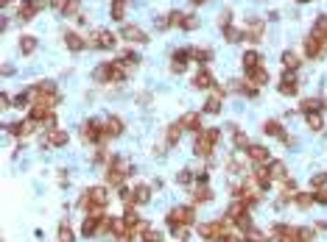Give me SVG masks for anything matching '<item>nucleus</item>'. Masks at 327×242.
<instances>
[{"mask_svg":"<svg viewBox=\"0 0 327 242\" xmlns=\"http://www.w3.org/2000/svg\"><path fill=\"white\" fill-rule=\"evenodd\" d=\"M218 139H221V131H218V128H204V131H199L196 134V142H193V153L202 156V159L213 156Z\"/></svg>","mask_w":327,"mask_h":242,"instance_id":"nucleus-1","label":"nucleus"},{"mask_svg":"<svg viewBox=\"0 0 327 242\" xmlns=\"http://www.w3.org/2000/svg\"><path fill=\"white\" fill-rule=\"evenodd\" d=\"M132 173H135V167H129L120 156H112L109 159V170H106V181L112 187H123V178L132 176Z\"/></svg>","mask_w":327,"mask_h":242,"instance_id":"nucleus-2","label":"nucleus"},{"mask_svg":"<svg viewBox=\"0 0 327 242\" xmlns=\"http://www.w3.org/2000/svg\"><path fill=\"white\" fill-rule=\"evenodd\" d=\"M226 223H229L226 217H224V220L204 223V226H199V234H202L207 242H224V240H226V234H229V231H226Z\"/></svg>","mask_w":327,"mask_h":242,"instance_id":"nucleus-3","label":"nucleus"},{"mask_svg":"<svg viewBox=\"0 0 327 242\" xmlns=\"http://www.w3.org/2000/svg\"><path fill=\"white\" fill-rule=\"evenodd\" d=\"M193 220H196V212H193V206H173V209L168 212L171 231H173V228H179V226H190Z\"/></svg>","mask_w":327,"mask_h":242,"instance_id":"nucleus-4","label":"nucleus"},{"mask_svg":"<svg viewBox=\"0 0 327 242\" xmlns=\"http://www.w3.org/2000/svg\"><path fill=\"white\" fill-rule=\"evenodd\" d=\"M81 136L87 145H103L106 142V131H103L101 120H87V125L81 128Z\"/></svg>","mask_w":327,"mask_h":242,"instance_id":"nucleus-5","label":"nucleus"},{"mask_svg":"<svg viewBox=\"0 0 327 242\" xmlns=\"http://www.w3.org/2000/svg\"><path fill=\"white\" fill-rule=\"evenodd\" d=\"M118 45V36L109 31H95L87 36V47H98V50H112Z\"/></svg>","mask_w":327,"mask_h":242,"instance_id":"nucleus-6","label":"nucleus"},{"mask_svg":"<svg viewBox=\"0 0 327 242\" xmlns=\"http://www.w3.org/2000/svg\"><path fill=\"white\" fill-rule=\"evenodd\" d=\"M271 240L274 242H299L296 240V228L293 226H285V223H277L271 228Z\"/></svg>","mask_w":327,"mask_h":242,"instance_id":"nucleus-7","label":"nucleus"},{"mask_svg":"<svg viewBox=\"0 0 327 242\" xmlns=\"http://www.w3.org/2000/svg\"><path fill=\"white\" fill-rule=\"evenodd\" d=\"M188 59H193V50H188V47H179V50H173V59H171V70H173L176 76H182V73L188 70Z\"/></svg>","mask_w":327,"mask_h":242,"instance_id":"nucleus-8","label":"nucleus"},{"mask_svg":"<svg viewBox=\"0 0 327 242\" xmlns=\"http://www.w3.org/2000/svg\"><path fill=\"white\" fill-rule=\"evenodd\" d=\"M299 92V81H296V73L285 70L280 78V95H296Z\"/></svg>","mask_w":327,"mask_h":242,"instance_id":"nucleus-9","label":"nucleus"},{"mask_svg":"<svg viewBox=\"0 0 327 242\" xmlns=\"http://www.w3.org/2000/svg\"><path fill=\"white\" fill-rule=\"evenodd\" d=\"M327 45L319 39V36H305V56H310V59H322V53H325Z\"/></svg>","mask_w":327,"mask_h":242,"instance_id":"nucleus-10","label":"nucleus"},{"mask_svg":"<svg viewBox=\"0 0 327 242\" xmlns=\"http://www.w3.org/2000/svg\"><path fill=\"white\" fill-rule=\"evenodd\" d=\"M36 131V120L34 117H25V120L20 122H12L9 125V134H14V136H28V134Z\"/></svg>","mask_w":327,"mask_h":242,"instance_id":"nucleus-11","label":"nucleus"},{"mask_svg":"<svg viewBox=\"0 0 327 242\" xmlns=\"http://www.w3.org/2000/svg\"><path fill=\"white\" fill-rule=\"evenodd\" d=\"M48 6V0H23L20 6V20H31L36 11H42Z\"/></svg>","mask_w":327,"mask_h":242,"instance_id":"nucleus-12","label":"nucleus"},{"mask_svg":"<svg viewBox=\"0 0 327 242\" xmlns=\"http://www.w3.org/2000/svg\"><path fill=\"white\" fill-rule=\"evenodd\" d=\"M179 125L182 128H188V131H204L202 128V114H199V111H188V114H182L179 117Z\"/></svg>","mask_w":327,"mask_h":242,"instance_id":"nucleus-13","label":"nucleus"},{"mask_svg":"<svg viewBox=\"0 0 327 242\" xmlns=\"http://www.w3.org/2000/svg\"><path fill=\"white\" fill-rule=\"evenodd\" d=\"M106 217V214H103ZM103 217H92V214H87V220H84V226H81V237H98L101 234V220Z\"/></svg>","mask_w":327,"mask_h":242,"instance_id":"nucleus-14","label":"nucleus"},{"mask_svg":"<svg viewBox=\"0 0 327 242\" xmlns=\"http://www.w3.org/2000/svg\"><path fill=\"white\" fill-rule=\"evenodd\" d=\"M65 45H68L70 53H81V50L87 47V39H84V36H79L76 31H65Z\"/></svg>","mask_w":327,"mask_h":242,"instance_id":"nucleus-15","label":"nucleus"},{"mask_svg":"<svg viewBox=\"0 0 327 242\" xmlns=\"http://www.w3.org/2000/svg\"><path fill=\"white\" fill-rule=\"evenodd\" d=\"M246 153L255 165H266V162H269V148H266V145H249Z\"/></svg>","mask_w":327,"mask_h":242,"instance_id":"nucleus-16","label":"nucleus"},{"mask_svg":"<svg viewBox=\"0 0 327 242\" xmlns=\"http://www.w3.org/2000/svg\"><path fill=\"white\" fill-rule=\"evenodd\" d=\"M120 36H123L126 42H140V45H146L148 42V36L137 25H123V31H120Z\"/></svg>","mask_w":327,"mask_h":242,"instance_id":"nucleus-17","label":"nucleus"},{"mask_svg":"<svg viewBox=\"0 0 327 242\" xmlns=\"http://www.w3.org/2000/svg\"><path fill=\"white\" fill-rule=\"evenodd\" d=\"M193 87L196 89H213L215 87V78H213V73H210V70H199V73H196V78H193Z\"/></svg>","mask_w":327,"mask_h":242,"instance_id":"nucleus-18","label":"nucleus"},{"mask_svg":"<svg viewBox=\"0 0 327 242\" xmlns=\"http://www.w3.org/2000/svg\"><path fill=\"white\" fill-rule=\"evenodd\" d=\"M103 131H106V139L120 136V134H123V120H120V117H109V120L103 122Z\"/></svg>","mask_w":327,"mask_h":242,"instance_id":"nucleus-19","label":"nucleus"},{"mask_svg":"<svg viewBox=\"0 0 327 242\" xmlns=\"http://www.w3.org/2000/svg\"><path fill=\"white\" fill-rule=\"evenodd\" d=\"M68 131H62V128H53V131L48 134V139H45V145H51V148H65L68 145Z\"/></svg>","mask_w":327,"mask_h":242,"instance_id":"nucleus-20","label":"nucleus"},{"mask_svg":"<svg viewBox=\"0 0 327 242\" xmlns=\"http://www.w3.org/2000/svg\"><path fill=\"white\" fill-rule=\"evenodd\" d=\"M92 78H95L98 84H112V64H109V61L98 64L95 67V73H92Z\"/></svg>","mask_w":327,"mask_h":242,"instance_id":"nucleus-21","label":"nucleus"},{"mask_svg":"<svg viewBox=\"0 0 327 242\" xmlns=\"http://www.w3.org/2000/svg\"><path fill=\"white\" fill-rule=\"evenodd\" d=\"M246 76H249V81H252L255 87H263V84H269V70H266L263 64L255 67V70H249Z\"/></svg>","mask_w":327,"mask_h":242,"instance_id":"nucleus-22","label":"nucleus"},{"mask_svg":"<svg viewBox=\"0 0 327 242\" xmlns=\"http://www.w3.org/2000/svg\"><path fill=\"white\" fill-rule=\"evenodd\" d=\"M132 200H135L137 206L148 203V200H151V187H146V184H137V187L132 189Z\"/></svg>","mask_w":327,"mask_h":242,"instance_id":"nucleus-23","label":"nucleus"},{"mask_svg":"<svg viewBox=\"0 0 327 242\" xmlns=\"http://www.w3.org/2000/svg\"><path fill=\"white\" fill-rule=\"evenodd\" d=\"M255 181H258L260 189H269L271 187V173H269V167H266V165L255 167Z\"/></svg>","mask_w":327,"mask_h":242,"instance_id":"nucleus-24","label":"nucleus"},{"mask_svg":"<svg viewBox=\"0 0 327 242\" xmlns=\"http://www.w3.org/2000/svg\"><path fill=\"white\" fill-rule=\"evenodd\" d=\"M36 47H39L36 36H28V33H25V36H20V53H23V56H31Z\"/></svg>","mask_w":327,"mask_h":242,"instance_id":"nucleus-25","label":"nucleus"},{"mask_svg":"<svg viewBox=\"0 0 327 242\" xmlns=\"http://www.w3.org/2000/svg\"><path fill=\"white\" fill-rule=\"evenodd\" d=\"M313 36H319L322 42L327 45V14H322V17H316V25H313Z\"/></svg>","mask_w":327,"mask_h":242,"instance_id":"nucleus-26","label":"nucleus"},{"mask_svg":"<svg viewBox=\"0 0 327 242\" xmlns=\"http://www.w3.org/2000/svg\"><path fill=\"white\" fill-rule=\"evenodd\" d=\"M140 237H143V242H162V234L157 231V228H151V226H140Z\"/></svg>","mask_w":327,"mask_h":242,"instance_id":"nucleus-27","label":"nucleus"},{"mask_svg":"<svg viewBox=\"0 0 327 242\" xmlns=\"http://www.w3.org/2000/svg\"><path fill=\"white\" fill-rule=\"evenodd\" d=\"M299 64H302V61H299V56H296V53H291V50H285V53H282V67H285V70L296 73Z\"/></svg>","mask_w":327,"mask_h":242,"instance_id":"nucleus-28","label":"nucleus"},{"mask_svg":"<svg viewBox=\"0 0 327 242\" xmlns=\"http://www.w3.org/2000/svg\"><path fill=\"white\" fill-rule=\"evenodd\" d=\"M213 198V192L207 184H196V192H193V203H207V200Z\"/></svg>","mask_w":327,"mask_h":242,"instance_id":"nucleus-29","label":"nucleus"},{"mask_svg":"<svg viewBox=\"0 0 327 242\" xmlns=\"http://www.w3.org/2000/svg\"><path fill=\"white\" fill-rule=\"evenodd\" d=\"M263 64V61H260V53L258 50H246V53H243V70H255V67H260Z\"/></svg>","mask_w":327,"mask_h":242,"instance_id":"nucleus-30","label":"nucleus"},{"mask_svg":"<svg viewBox=\"0 0 327 242\" xmlns=\"http://www.w3.org/2000/svg\"><path fill=\"white\" fill-rule=\"evenodd\" d=\"M243 36H246V33L241 31V28H235V25H226V28H224V39H226L229 45H238L241 39H243Z\"/></svg>","mask_w":327,"mask_h":242,"instance_id":"nucleus-31","label":"nucleus"},{"mask_svg":"<svg viewBox=\"0 0 327 242\" xmlns=\"http://www.w3.org/2000/svg\"><path fill=\"white\" fill-rule=\"evenodd\" d=\"M243 33H246L249 42H260V39H263V22L252 20V28H249V31H243Z\"/></svg>","mask_w":327,"mask_h":242,"instance_id":"nucleus-32","label":"nucleus"},{"mask_svg":"<svg viewBox=\"0 0 327 242\" xmlns=\"http://www.w3.org/2000/svg\"><path fill=\"white\" fill-rule=\"evenodd\" d=\"M179 136H182V125H179V122L168 125V134H165V145H168V148H173V145L179 142Z\"/></svg>","mask_w":327,"mask_h":242,"instance_id":"nucleus-33","label":"nucleus"},{"mask_svg":"<svg viewBox=\"0 0 327 242\" xmlns=\"http://www.w3.org/2000/svg\"><path fill=\"white\" fill-rule=\"evenodd\" d=\"M322 106H325L322 100H316V98H308V100H302V103H299V111H302V114H313V111H319V109H322Z\"/></svg>","mask_w":327,"mask_h":242,"instance_id":"nucleus-34","label":"nucleus"},{"mask_svg":"<svg viewBox=\"0 0 327 242\" xmlns=\"http://www.w3.org/2000/svg\"><path fill=\"white\" fill-rule=\"evenodd\" d=\"M31 98H36L34 87H31V89H25V92H20V95L14 98V106H17V109H23V106H31Z\"/></svg>","mask_w":327,"mask_h":242,"instance_id":"nucleus-35","label":"nucleus"},{"mask_svg":"<svg viewBox=\"0 0 327 242\" xmlns=\"http://www.w3.org/2000/svg\"><path fill=\"white\" fill-rule=\"evenodd\" d=\"M79 9H81V0H65L62 3V14L65 17H79Z\"/></svg>","mask_w":327,"mask_h":242,"instance_id":"nucleus-36","label":"nucleus"},{"mask_svg":"<svg viewBox=\"0 0 327 242\" xmlns=\"http://www.w3.org/2000/svg\"><path fill=\"white\" fill-rule=\"evenodd\" d=\"M232 139H235V148H238V151H246L249 145H252V142H249V136H246L243 131H241L238 125L232 128Z\"/></svg>","mask_w":327,"mask_h":242,"instance_id":"nucleus-37","label":"nucleus"},{"mask_svg":"<svg viewBox=\"0 0 327 242\" xmlns=\"http://www.w3.org/2000/svg\"><path fill=\"white\" fill-rule=\"evenodd\" d=\"M120 81H126V64L118 59L112 61V84H120Z\"/></svg>","mask_w":327,"mask_h":242,"instance_id":"nucleus-38","label":"nucleus"},{"mask_svg":"<svg viewBox=\"0 0 327 242\" xmlns=\"http://www.w3.org/2000/svg\"><path fill=\"white\" fill-rule=\"evenodd\" d=\"M293 203H296L299 209H310V203H316V200H313L310 192H296V195H293Z\"/></svg>","mask_w":327,"mask_h":242,"instance_id":"nucleus-39","label":"nucleus"},{"mask_svg":"<svg viewBox=\"0 0 327 242\" xmlns=\"http://www.w3.org/2000/svg\"><path fill=\"white\" fill-rule=\"evenodd\" d=\"M263 134H269V136H282L285 131H282V125L277 120H266L263 122Z\"/></svg>","mask_w":327,"mask_h":242,"instance_id":"nucleus-40","label":"nucleus"},{"mask_svg":"<svg viewBox=\"0 0 327 242\" xmlns=\"http://www.w3.org/2000/svg\"><path fill=\"white\" fill-rule=\"evenodd\" d=\"M221 100H224V98L213 95V98L204 103V114H221Z\"/></svg>","mask_w":327,"mask_h":242,"instance_id":"nucleus-41","label":"nucleus"},{"mask_svg":"<svg viewBox=\"0 0 327 242\" xmlns=\"http://www.w3.org/2000/svg\"><path fill=\"white\" fill-rule=\"evenodd\" d=\"M193 59H196L199 64H207V61H213V50H210V47H196V50H193Z\"/></svg>","mask_w":327,"mask_h":242,"instance_id":"nucleus-42","label":"nucleus"},{"mask_svg":"<svg viewBox=\"0 0 327 242\" xmlns=\"http://www.w3.org/2000/svg\"><path fill=\"white\" fill-rule=\"evenodd\" d=\"M305 122H308V128H310V131H322V114H319V111L305 114Z\"/></svg>","mask_w":327,"mask_h":242,"instance_id":"nucleus-43","label":"nucleus"},{"mask_svg":"<svg viewBox=\"0 0 327 242\" xmlns=\"http://www.w3.org/2000/svg\"><path fill=\"white\" fill-rule=\"evenodd\" d=\"M269 173H271V178H282V181H285V165H282V162H269Z\"/></svg>","mask_w":327,"mask_h":242,"instance_id":"nucleus-44","label":"nucleus"},{"mask_svg":"<svg viewBox=\"0 0 327 242\" xmlns=\"http://www.w3.org/2000/svg\"><path fill=\"white\" fill-rule=\"evenodd\" d=\"M126 3H129V0H112V20H123Z\"/></svg>","mask_w":327,"mask_h":242,"instance_id":"nucleus-45","label":"nucleus"},{"mask_svg":"<svg viewBox=\"0 0 327 242\" xmlns=\"http://www.w3.org/2000/svg\"><path fill=\"white\" fill-rule=\"evenodd\" d=\"M120 61H123L126 67H129V64L137 67V64H140V53H135V50H123V53H120Z\"/></svg>","mask_w":327,"mask_h":242,"instance_id":"nucleus-46","label":"nucleus"},{"mask_svg":"<svg viewBox=\"0 0 327 242\" xmlns=\"http://www.w3.org/2000/svg\"><path fill=\"white\" fill-rule=\"evenodd\" d=\"M296 240L299 242H313L316 240V228H308V226H305V228H296Z\"/></svg>","mask_w":327,"mask_h":242,"instance_id":"nucleus-47","label":"nucleus"},{"mask_svg":"<svg viewBox=\"0 0 327 242\" xmlns=\"http://www.w3.org/2000/svg\"><path fill=\"white\" fill-rule=\"evenodd\" d=\"M59 242H76V237H73V231H70L68 223H62V226H59Z\"/></svg>","mask_w":327,"mask_h":242,"instance_id":"nucleus-48","label":"nucleus"},{"mask_svg":"<svg viewBox=\"0 0 327 242\" xmlns=\"http://www.w3.org/2000/svg\"><path fill=\"white\" fill-rule=\"evenodd\" d=\"M168 25L182 28V25H185V14H182V11H171V14H168Z\"/></svg>","mask_w":327,"mask_h":242,"instance_id":"nucleus-49","label":"nucleus"},{"mask_svg":"<svg viewBox=\"0 0 327 242\" xmlns=\"http://www.w3.org/2000/svg\"><path fill=\"white\" fill-rule=\"evenodd\" d=\"M310 187H313V189H325L327 187V173H316V176L310 178Z\"/></svg>","mask_w":327,"mask_h":242,"instance_id":"nucleus-50","label":"nucleus"},{"mask_svg":"<svg viewBox=\"0 0 327 242\" xmlns=\"http://www.w3.org/2000/svg\"><path fill=\"white\" fill-rule=\"evenodd\" d=\"M173 237L182 242H188L190 240V226H179V228H173Z\"/></svg>","mask_w":327,"mask_h":242,"instance_id":"nucleus-51","label":"nucleus"},{"mask_svg":"<svg viewBox=\"0 0 327 242\" xmlns=\"http://www.w3.org/2000/svg\"><path fill=\"white\" fill-rule=\"evenodd\" d=\"M42 125H45L48 131H53V128H56V114H53V111H48L45 120H42Z\"/></svg>","mask_w":327,"mask_h":242,"instance_id":"nucleus-52","label":"nucleus"},{"mask_svg":"<svg viewBox=\"0 0 327 242\" xmlns=\"http://www.w3.org/2000/svg\"><path fill=\"white\" fill-rule=\"evenodd\" d=\"M282 184H285V189H282V192H285V198H293V195H296V184H293L291 178H285Z\"/></svg>","mask_w":327,"mask_h":242,"instance_id":"nucleus-53","label":"nucleus"},{"mask_svg":"<svg viewBox=\"0 0 327 242\" xmlns=\"http://www.w3.org/2000/svg\"><path fill=\"white\" fill-rule=\"evenodd\" d=\"M313 200H316V203H325V206H327V187H325V189H316V192H313Z\"/></svg>","mask_w":327,"mask_h":242,"instance_id":"nucleus-54","label":"nucleus"},{"mask_svg":"<svg viewBox=\"0 0 327 242\" xmlns=\"http://www.w3.org/2000/svg\"><path fill=\"white\" fill-rule=\"evenodd\" d=\"M218 25H221V28H226V25H232V11H224V14L218 17Z\"/></svg>","mask_w":327,"mask_h":242,"instance_id":"nucleus-55","label":"nucleus"},{"mask_svg":"<svg viewBox=\"0 0 327 242\" xmlns=\"http://www.w3.org/2000/svg\"><path fill=\"white\" fill-rule=\"evenodd\" d=\"M196 25H199V20H196L193 14H188V17H185V25H182V28H185V31H193Z\"/></svg>","mask_w":327,"mask_h":242,"instance_id":"nucleus-56","label":"nucleus"},{"mask_svg":"<svg viewBox=\"0 0 327 242\" xmlns=\"http://www.w3.org/2000/svg\"><path fill=\"white\" fill-rule=\"evenodd\" d=\"M176 181H179V184H190V181H193V173H190V170H182L179 176H176Z\"/></svg>","mask_w":327,"mask_h":242,"instance_id":"nucleus-57","label":"nucleus"},{"mask_svg":"<svg viewBox=\"0 0 327 242\" xmlns=\"http://www.w3.org/2000/svg\"><path fill=\"white\" fill-rule=\"evenodd\" d=\"M280 139L285 142V148H296V136H291V134H282Z\"/></svg>","mask_w":327,"mask_h":242,"instance_id":"nucleus-58","label":"nucleus"},{"mask_svg":"<svg viewBox=\"0 0 327 242\" xmlns=\"http://www.w3.org/2000/svg\"><path fill=\"white\" fill-rule=\"evenodd\" d=\"M132 240H135V237H123V240H118V242H132Z\"/></svg>","mask_w":327,"mask_h":242,"instance_id":"nucleus-59","label":"nucleus"},{"mask_svg":"<svg viewBox=\"0 0 327 242\" xmlns=\"http://www.w3.org/2000/svg\"><path fill=\"white\" fill-rule=\"evenodd\" d=\"M190 3H193V6H202L204 0H190Z\"/></svg>","mask_w":327,"mask_h":242,"instance_id":"nucleus-60","label":"nucleus"}]
</instances>
